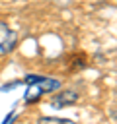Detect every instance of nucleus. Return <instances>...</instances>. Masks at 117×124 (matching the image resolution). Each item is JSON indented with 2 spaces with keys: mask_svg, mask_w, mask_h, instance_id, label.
<instances>
[{
  "mask_svg": "<svg viewBox=\"0 0 117 124\" xmlns=\"http://www.w3.org/2000/svg\"><path fill=\"white\" fill-rule=\"evenodd\" d=\"M23 81H25V83H31V87H29L27 93H25V101H27V103H35L45 91L57 89V87L60 85L57 79H49V78H41V76H27Z\"/></svg>",
  "mask_w": 117,
  "mask_h": 124,
  "instance_id": "1",
  "label": "nucleus"
},
{
  "mask_svg": "<svg viewBox=\"0 0 117 124\" xmlns=\"http://www.w3.org/2000/svg\"><path fill=\"white\" fill-rule=\"evenodd\" d=\"M18 43V35L16 31H12L4 21H0V54L10 52Z\"/></svg>",
  "mask_w": 117,
  "mask_h": 124,
  "instance_id": "2",
  "label": "nucleus"
},
{
  "mask_svg": "<svg viewBox=\"0 0 117 124\" xmlns=\"http://www.w3.org/2000/svg\"><path fill=\"white\" fill-rule=\"evenodd\" d=\"M78 101V93L74 91H64V93H58L55 99H53V105L55 107H64V105H72Z\"/></svg>",
  "mask_w": 117,
  "mask_h": 124,
  "instance_id": "3",
  "label": "nucleus"
},
{
  "mask_svg": "<svg viewBox=\"0 0 117 124\" xmlns=\"http://www.w3.org/2000/svg\"><path fill=\"white\" fill-rule=\"evenodd\" d=\"M37 124H74L68 118H57V116H41L37 120Z\"/></svg>",
  "mask_w": 117,
  "mask_h": 124,
  "instance_id": "4",
  "label": "nucleus"
},
{
  "mask_svg": "<svg viewBox=\"0 0 117 124\" xmlns=\"http://www.w3.org/2000/svg\"><path fill=\"white\" fill-rule=\"evenodd\" d=\"M14 116H16V114H14V112H12V114H8V118H6V120H4V124H10V122H12V120H14Z\"/></svg>",
  "mask_w": 117,
  "mask_h": 124,
  "instance_id": "5",
  "label": "nucleus"
}]
</instances>
